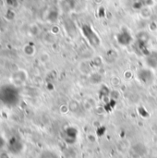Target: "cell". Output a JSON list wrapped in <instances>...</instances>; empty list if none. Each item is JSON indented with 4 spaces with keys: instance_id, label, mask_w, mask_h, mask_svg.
Here are the masks:
<instances>
[{
    "instance_id": "6da1fadb",
    "label": "cell",
    "mask_w": 157,
    "mask_h": 158,
    "mask_svg": "<svg viewBox=\"0 0 157 158\" xmlns=\"http://www.w3.org/2000/svg\"><path fill=\"white\" fill-rule=\"evenodd\" d=\"M39 158H59V157H58V156H57L56 153H54V152H52V151H44V152H43V153L40 155Z\"/></svg>"
}]
</instances>
